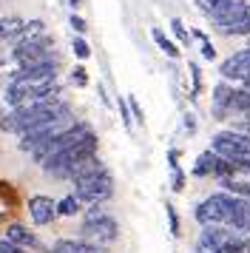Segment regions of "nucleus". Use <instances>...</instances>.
<instances>
[{"label": "nucleus", "instance_id": "obj_1", "mask_svg": "<svg viewBox=\"0 0 250 253\" xmlns=\"http://www.w3.org/2000/svg\"><path fill=\"white\" fill-rule=\"evenodd\" d=\"M245 211H250L248 199L233 196V194H227V191H219V194H210V196H205L202 202H196L193 219L202 228H208V225H225V228H230V222L239 213H245Z\"/></svg>", "mask_w": 250, "mask_h": 253}, {"label": "nucleus", "instance_id": "obj_2", "mask_svg": "<svg viewBox=\"0 0 250 253\" xmlns=\"http://www.w3.org/2000/svg\"><path fill=\"white\" fill-rule=\"evenodd\" d=\"M91 157H97V134H88L85 139H80L77 145H71V148L54 154V157H51V160H45L40 168H43L45 173L57 176V179H68L71 171L77 168L80 162L91 160Z\"/></svg>", "mask_w": 250, "mask_h": 253}, {"label": "nucleus", "instance_id": "obj_3", "mask_svg": "<svg viewBox=\"0 0 250 253\" xmlns=\"http://www.w3.org/2000/svg\"><path fill=\"white\" fill-rule=\"evenodd\" d=\"M80 233H83V239L94 242V245H111L120 236V222L108 213V208L88 205L83 225H80Z\"/></svg>", "mask_w": 250, "mask_h": 253}, {"label": "nucleus", "instance_id": "obj_4", "mask_svg": "<svg viewBox=\"0 0 250 253\" xmlns=\"http://www.w3.org/2000/svg\"><path fill=\"white\" fill-rule=\"evenodd\" d=\"M114 194V179L108 168L91 173V176H83V179H74V196L83 199V205H102L105 199H111Z\"/></svg>", "mask_w": 250, "mask_h": 253}, {"label": "nucleus", "instance_id": "obj_5", "mask_svg": "<svg viewBox=\"0 0 250 253\" xmlns=\"http://www.w3.org/2000/svg\"><path fill=\"white\" fill-rule=\"evenodd\" d=\"M88 134H94V131H91L85 123H71L66 131H60L57 137H51L48 142H43L40 148H34V151H32L34 162H37V165H43L45 160H51L54 154H60V151H66V148H71V145H77L80 139H85Z\"/></svg>", "mask_w": 250, "mask_h": 253}, {"label": "nucleus", "instance_id": "obj_6", "mask_svg": "<svg viewBox=\"0 0 250 253\" xmlns=\"http://www.w3.org/2000/svg\"><path fill=\"white\" fill-rule=\"evenodd\" d=\"M210 23L222 37H248L250 40V3L236 0L225 14H219Z\"/></svg>", "mask_w": 250, "mask_h": 253}, {"label": "nucleus", "instance_id": "obj_7", "mask_svg": "<svg viewBox=\"0 0 250 253\" xmlns=\"http://www.w3.org/2000/svg\"><path fill=\"white\" fill-rule=\"evenodd\" d=\"M210 151H216L222 160H239V157H250V137L233 128H225L210 137Z\"/></svg>", "mask_w": 250, "mask_h": 253}, {"label": "nucleus", "instance_id": "obj_8", "mask_svg": "<svg viewBox=\"0 0 250 253\" xmlns=\"http://www.w3.org/2000/svg\"><path fill=\"white\" fill-rule=\"evenodd\" d=\"M51 48H54V37L40 35V37H34V40H23V43H17V46L11 48V60H14L17 66L37 63V60L51 57V54H54Z\"/></svg>", "mask_w": 250, "mask_h": 253}, {"label": "nucleus", "instance_id": "obj_9", "mask_svg": "<svg viewBox=\"0 0 250 253\" xmlns=\"http://www.w3.org/2000/svg\"><path fill=\"white\" fill-rule=\"evenodd\" d=\"M57 71H60V63H57V57L51 54V57L45 60H37V63H26V66H17V69L9 74V80H57Z\"/></svg>", "mask_w": 250, "mask_h": 253}, {"label": "nucleus", "instance_id": "obj_10", "mask_svg": "<svg viewBox=\"0 0 250 253\" xmlns=\"http://www.w3.org/2000/svg\"><path fill=\"white\" fill-rule=\"evenodd\" d=\"M71 126L66 120H57V123H48V126H40V128H32V131H26V134H20V142H17V148L20 151H34L40 148L43 142H48L51 137H57L60 131H66V128Z\"/></svg>", "mask_w": 250, "mask_h": 253}, {"label": "nucleus", "instance_id": "obj_11", "mask_svg": "<svg viewBox=\"0 0 250 253\" xmlns=\"http://www.w3.org/2000/svg\"><path fill=\"white\" fill-rule=\"evenodd\" d=\"M219 74H222V80H227V83L250 80V57H248V51L242 48V51H236V54L225 57L222 60V66H219Z\"/></svg>", "mask_w": 250, "mask_h": 253}, {"label": "nucleus", "instance_id": "obj_12", "mask_svg": "<svg viewBox=\"0 0 250 253\" xmlns=\"http://www.w3.org/2000/svg\"><path fill=\"white\" fill-rule=\"evenodd\" d=\"M233 94H236V88H233L227 80H219L213 85V100H210L213 120H227V117L233 114V111H230V105H233Z\"/></svg>", "mask_w": 250, "mask_h": 253}, {"label": "nucleus", "instance_id": "obj_13", "mask_svg": "<svg viewBox=\"0 0 250 253\" xmlns=\"http://www.w3.org/2000/svg\"><path fill=\"white\" fill-rule=\"evenodd\" d=\"M29 216H32L34 225H51L57 219V202L51 196L37 194L29 199Z\"/></svg>", "mask_w": 250, "mask_h": 253}, {"label": "nucleus", "instance_id": "obj_14", "mask_svg": "<svg viewBox=\"0 0 250 253\" xmlns=\"http://www.w3.org/2000/svg\"><path fill=\"white\" fill-rule=\"evenodd\" d=\"M6 239H11L14 245H20V248H26V251H40L43 253V245H40V239H37V233L29 230L26 225H20V222H11L9 228H6Z\"/></svg>", "mask_w": 250, "mask_h": 253}, {"label": "nucleus", "instance_id": "obj_15", "mask_svg": "<svg viewBox=\"0 0 250 253\" xmlns=\"http://www.w3.org/2000/svg\"><path fill=\"white\" fill-rule=\"evenodd\" d=\"M48 253H102V245L88 239H57Z\"/></svg>", "mask_w": 250, "mask_h": 253}, {"label": "nucleus", "instance_id": "obj_16", "mask_svg": "<svg viewBox=\"0 0 250 253\" xmlns=\"http://www.w3.org/2000/svg\"><path fill=\"white\" fill-rule=\"evenodd\" d=\"M216 162H219V154L216 151H202L199 157H196V162H193V176H213V168H216Z\"/></svg>", "mask_w": 250, "mask_h": 253}, {"label": "nucleus", "instance_id": "obj_17", "mask_svg": "<svg viewBox=\"0 0 250 253\" xmlns=\"http://www.w3.org/2000/svg\"><path fill=\"white\" fill-rule=\"evenodd\" d=\"M168 165H170V188L179 194V191H185V171L179 168V151L176 148L168 151Z\"/></svg>", "mask_w": 250, "mask_h": 253}, {"label": "nucleus", "instance_id": "obj_18", "mask_svg": "<svg viewBox=\"0 0 250 253\" xmlns=\"http://www.w3.org/2000/svg\"><path fill=\"white\" fill-rule=\"evenodd\" d=\"M151 37H154V43H157V46L162 48V51H165V54H168L170 60L179 57V46H176V43H173V40H170V37L165 35V32L159 29V26H154V29H151Z\"/></svg>", "mask_w": 250, "mask_h": 253}, {"label": "nucleus", "instance_id": "obj_19", "mask_svg": "<svg viewBox=\"0 0 250 253\" xmlns=\"http://www.w3.org/2000/svg\"><path fill=\"white\" fill-rule=\"evenodd\" d=\"M80 211H83V199L74 194L63 196V199H57V216H77Z\"/></svg>", "mask_w": 250, "mask_h": 253}, {"label": "nucleus", "instance_id": "obj_20", "mask_svg": "<svg viewBox=\"0 0 250 253\" xmlns=\"http://www.w3.org/2000/svg\"><path fill=\"white\" fill-rule=\"evenodd\" d=\"M23 26H26L23 17H0V40H14Z\"/></svg>", "mask_w": 250, "mask_h": 253}, {"label": "nucleus", "instance_id": "obj_21", "mask_svg": "<svg viewBox=\"0 0 250 253\" xmlns=\"http://www.w3.org/2000/svg\"><path fill=\"white\" fill-rule=\"evenodd\" d=\"M222 191H227V194H233V196H242V199H248L250 202V179H222Z\"/></svg>", "mask_w": 250, "mask_h": 253}, {"label": "nucleus", "instance_id": "obj_22", "mask_svg": "<svg viewBox=\"0 0 250 253\" xmlns=\"http://www.w3.org/2000/svg\"><path fill=\"white\" fill-rule=\"evenodd\" d=\"M102 168H105V165H102V160H100V157H91V160L80 162L77 168H74V171H71V176H68V179H71V182H74V179H83V176H91V173L102 171Z\"/></svg>", "mask_w": 250, "mask_h": 253}, {"label": "nucleus", "instance_id": "obj_23", "mask_svg": "<svg viewBox=\"0 0 250 253\" xmlns=\"http://www.w3.org/2000/svg\"><path fill=\"white\" fill-rule=\"evenodd\" d=\"M40 35H45V23L43 20H26V26L20 29V35L14 37L11 43L17 46V43H23V40H34V37H40Z\"/></svg>", "mask_w": 250, "mask_h": 253}, {"label": "nucleus", "instance_id": "obj_24", "mask_svg": "<svg viewBox=\"0 0 250 253\" xmlns=\"http://www.w3.org/2000/svg\"><path fill=\"white\" fill-rule=\"evenodd\" d=\"M225 253H250V236L248 233H233V239L227 242Z\"/></svg>", "mask_w": 250, "mask_h": 253}, {"label": "nucleus", "instance_id": "obj_25", "mask_svg": "<svg viewBox=\"0 0 250 253\" xmlns=\"http://www.w3.org/2000/svg\"><path fill=\"white\" fill-rule=\"evenodd\" d=\"M170 32H173V37H176V40H179V46H191V32H188V29H185V23H182L179 17H173V20H170Z\"/></svg>", "mask_w": 250, "mask_h": 253}, {"label": "nucleus", "instance_id": "obj_26", "mask_svg": "<svg viewBox=\"0 0 250 253\" xmlns=\"http://www.w3.org/2000/svg\"><path fill=\"white\" fill-rule=\"evenodd\" d=\"M230 162H233L236 179H250V157H239V160H230Z\"/></svg>", "mask_w": 250, "mask_h": 253}, {"label": "nucleus", "instance_id": "obj_27", "mask_svg": "<svg viewBox=\"0 0 250 253\" xmlns=\"http://www.w3.org/2000/svg\"><path fill=\"white\" fill-rule=\"evenodd\" d=\"M71 48H74V54H77L80 60H88L91 57V46L88 43H85V37H74V40H71Z\"/></svg>", "mask_w": 250, "mask_h": 253}, {"label": "nucleus", "instance_id": "obj_28", "mask_svg": "<svg viewBox=\"0 0 250 253\" xmlns=\"http://www.w3.org/2000/svg\"><path fill=\"white\" fill-rule=\"evenodd\" d=\"M188 71H191V83H193V97H196V94L202 91V69H199V66H196V63H191V66H188Z\"/></svg>", "mask_w": 250, "mask_h": 253}, {"label": "nucleus", "instance_id": "obj_29", "mask_svg": "<svg viewBox=\"0 0 250 253\" xmlns=\"http://www.w3.org/2000/svg\"><path fill=\"white\" fill-rule=\"evenodd\" d=\"M165 213H168V225H170V233H173V236H179V216H176V208L170 205H165Z\"/></svg>", "mask_w": 250, "mask_h": 253}, {"label": "nucleus", "instance_id": "obj_30", "mask_svg": "<svg viewBox=\"0 0 250 253\" xmlns=\"http://www.w3.org/2000/svg\"><path fill=\"white\" fill-rule=\"evenodd\" d=\"M128 105H131V114H134V123H139V126H142V123H145V114H142V105H139V100H136L134 94L128 97Z\"/></svg>", "mask_w": 250, "mask_h": 253}, {"label": "nucleus", "instance_id": "obj_31", "mask_svg": "<svg viewBox=\"0 0 250 253\" xmlns=\"http://www.w3.org/2000/svg\"><path fill=\"white\" fill-rule=\"evenodd\" d=\"M0 253H29V251H26V248H20V245H14L11 239H6V236H3V239H0Z\"/></svg>", "mask_w": 250, "mask_h": 253}, {"label": "nucleus", "instance_id": "obj_32", "mask_svg": "<svg viewBox=\"0 0 250 253\" xmlns=\"http://www.w3.org/2000/svg\"><path fill=\"white\" fill-rule=\"evenodd\" d=\"M71 83H74V85H80V88H83V85H88V74H85V69H83V66H77V69L71 71Z\"/></svg>", "mask_w": 250, "mask_h": 253}, {"label": "nucleus", "instance_id": "obj_33", "mask_svg": "<svg viewBox=\"0 0 250 253\" xmlns=\"http://www.w3.org/2000/svg\"><path fill=\"white\" fill-rule=\"evenodd\" d=\"M120 117H123V126L131 131V105H128V100H120Z\"/></svg>", "mask_w": 250, "mask_h": 253}, {"label": "nucleus", "instance_id": "obj_34", "mask_svg": "<svg viewBox=\"0 0 250 253\" xmlns=\"http://www.w3.org/2000/svg\"><path fill=\"white\" fill-rule=\"evenodd\" d=\"M68 26H71V29H74L77 35H85V29H88V23H85V20H83L80 14H71V17H68Z\"/></svg>", "mask_w": 250, "mask_h": 253}, {"label": "nucleus", "instance_id": "obj_35", "mask_svg": "<svg viewBox=\"0 0 250 253\" xmlns=\"http://www.w3.org/2000/svg\"><path fill=\"white\" fill-rule=\"evenodd\" d=\"M202 57L205 60H216V48H213L210 40H205V43H202Z\"/></svg>", "mask_w": 250, "mask_h": 253}, {"label": "nucleus", "instance_id": "obj_36", "mask_svg": "<svg viewBox=\"0 0 250 253\" xmlns=\"http://www.w3.org/2000/svg\"><path fill=\"white\" fill-rule=\"evenodd\" d=\"M233 131H242V134H248V137H250V120H248V117H242L236 126H233Z\"/></svg>", "mask_w": 250, "mask_h": 253}, {"label": "nucleus", "instance_id": "obj_37", "mask_svg": "<svg viewBox=\"0 0 250 253\" xmlns=\"http://www.w3.org/2000/svg\"><path fill=\"white\" fill-rule=\"evenodd\" d=\"M191 37H193V40H199V43H205V40H208V32H202V29H193Z\"/></svg>", "mask_w": 250, "mask_h": 253}, {"label": "nucleus", "instance_id": "obj_38", "mask_svg": "<svg viewBox=\"0 0 250 253\" xmlns=\"http://www.w3.org/2000/svg\"><path fill=\"white\" fill-rule=\"evenodd\" d=\"M185 128H188V131H191V134H193V128H196V126H193V117H191V114L185 117Z\"/></svg>", "mask_w": 250, "mask_h": 253}, {"label": "nucleus", "instance_id": "obj_39", "mask_svg": "<svg viewBox=\"0 0 250 253\" xmlns=\"http://www.w3.org/2000/svg\"><path fill=\"white\" fill-rule=\"evenodd\" d=\"M68 6H71V9H77V6H80V0H68Z\"/></svg>", "mask_w": 250, "mask_h": 253}, {"label": "nucleus", "instance_id": "obj_40", "mask_svg": "<svg viewBox=\"0 0 250 253\" xmlns=\"http://www.w3.org/2000/svg\"><path fill=\"white\" fill-rule=\"evenodd\" d=\"M242 88H245V91H250V80H245V83H242Z\"/></svg>", "mask_w": 250, "mask_h": 253}, {"label": "nucleus", "instance_id": "obj_41", "mask_svg": "<svg viewBox=\"0 0 250 253\" xmlns=\"http://www.w3.org/2000/svg\"><path fill=\"white\" fill-rule=\"evenodd\" d=\"M196 253H208V251H199V248H196Z\"/></svg>", "mask_w": 250, "mask_h": 253}, {"label": "nucleus", "instance_id": "obj_42", "mask_svg": "<svg viewBox=\"0 0 250 253\" xmlns=\"http://www.w3.org/2000/svg\"><path fill=\"white\" fill-rule=\"evenodd\" d=\"M245 51H248V57H250V46H248V48H245Z\"/></svg>", "mask_w": 250, "mask_h": 253}, {"label": "nucleus", "instance_id": "obj_43", "mask_svg": "<svg viewBox=\"0 0 250 253\" xmlns=\"http://www.w3.org/2000/svg\"><path fill=\"white\" fill-rule=\"evenodd\" d=\"M0 66H3V57H0Z\"/></svg>", "mask_w": 250, "mask_h": 253}, {"label": "nucleus", "instance_id": "obj_44", "mask_svg": "<svg viewBox=\"0 0 250 253\" xmlns=\"http://www.w3.org/2000/svg\"><path fill=\"white\" fill-rule=\"evenodd\" d=\"M0 117H3V114H0Z\"/></svg>", "mask_w": 250, "mask_h": 253}]
</instances>
